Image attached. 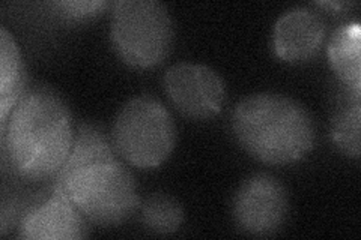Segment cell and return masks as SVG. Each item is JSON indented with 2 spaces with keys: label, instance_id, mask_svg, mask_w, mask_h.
Listing matches in <instances>:
<instances>
[{
  "label": "cell",
  "instance_id": "obj_1",
  "mask_svg": "<svg viewBox=\"0 0 361 240\" xmlns=\"http://www.w3.org/2000/svg\"><path fill=\"white\" fill-rule=\"evenodd\" d=\"M4 147L21 177H54L74 141L71 113L58 92L47 86L26 89L2 122Z\"/></svg>",
  "mask_w": 361,
  "mask_h": 240
},
{
  "label": "cell",
  "instance_id": "obj_2",
  "mask_svg": "<svg viewBox=\"0 0 361 240\" xmlns=\"http://www.w3.org/2000/svg\"><path fill=\"white\" fill-rule=\"evenodd\" d=\"M232 130L245 152L265 164L285 165L306 158L316 141L310 113L280 94H255L232 113Z\"/></svg>",
  "mask_w": 361,
  "mask_h": 240
},
{
  "label": "cell",
  "instance_id": "obj_3",
  "mask_svg": "<svg viewBox=\"0 0 361 240\" xmlns=\"http://www.w3.org/2000/svg\"><path fill=\"white\" fill-rule=\"evenodd\" d=\"M54 188L62 191L87 221L104 227L126 222L142 204L133 175L116 156L58 173Z\"/></svg>",
  "mask_w": 361,
  "mask_h": 240
},
{
  "label": "cell",
  "instance_id": "obj_4",
  "mask_svg": "<svg viewBox=\"0 0 361 240\" xmlns=\"http://www.w3.org/2000/svg\"><path fill=\"white\" fill-rule=\"evenodd\" d=\"M113 147L123 161L142 170L160 167L176 144V125L171 111L152 95L131 98L113 123Z\"/></svg>",
  "mask_w": 361,
  "mask_h": 240
},
{
  "label": "cell",
  "instance_id": "obj_5",
  "mask_svg": "<svg viewBox=\"0 0 361 240\" xmlns=\"http://www.w3.org/2000/svg\"><path fill=\"white\" fill-rule=\"evenodd\" d=\"M111 44L133 68L146 70L164 62L175 41L169 9L154 0H118L111 8Z\"/></svg>",
  "mask_w": 361,
  "mask_h": 240
},
{
  "label": "cell",
  "instance_id": "obj_6",
  "mask_svg": "<svg viewBox=\"0 0 361 240\" xmlns=\"http://www.w3.org/2000/svg\"><path fill=\"white\" fill-rule=\"evenodd\" d=\"M289 212L288 191L279 179L259 173L245 179L232 201V218L241 232L252 236L277 233Z\"/></svg>",
  "mask_w": 361,
  "mask_h": 240
},
{
  "label": "cell",
  "instance_id": "obj_7",
  "mask_svg": "<svg viewBox=\"0 0 361 240\" xmlns=\"http://www.w3.org/2000/svg\"><path fill=\"white\" fill-rule=\"evenodd\" d=\"M163 84L172 106L190 119L207 120L223 110L224 83L207 65L176 63L166 71Z\"/></svg>",
  "mask_w": 361,
  "mask_h": 240
},
{
  "label": "cell",
  "instance_id": "obj_8",
  "mask_svg": "<svg viewBox=\"0 0 361 240\" xmlns=\"http://www.w3.org/2000/svg\"><path fill=\"white\" fill-rule=\"evenodd\" d=\"M325 33V23L316 11L307 6H293L276 21L273 50L283 62H309L322 50Z\"/></svg>",
  "mask_w": 361,
  "mask_h": 240
},
{
  "label": "cell",
  "instance_id": "obj_9",
  "mask_svg": "<svg viewBox=\"0 0 361 240\" xmlns=\"http://www.w3.org/2000/svg\"><path fill=\"white\" fill-rule=\"evenodd\" d=\"M83 213L59 189L37 208L23 215L18 237L27 240H74L87 236Z\"/></svg>",
  "mask_w": 361,
  "mask_h": 240
},
{
  "label": "cell",
  "instance_id": "obj_10",
  "mask_svg": "<svg viewBox=\"0 0 361 240\" xmlns=\"http://www.w3.org/2000/svg\"><path fill=\"white\" fill-rule=\"evenodd\" d=\"M361 25L358 20L338 26L329 41V61L342 84L361 94Z\"/></svg>",
  "mask_w": 361,
  "mask_h": 240
},
{
  "label": "cell",
  "instance_id": "obj_11",
  "mask_svg": "<svg viewBox=\"0 0 361 240\" xmlns=\"http://www.w3.org/2000/svg\"><path fill=\"white\" fill-rule=\"evenodd\" d=\"M26 72L21 51L11 33L0 29V119L6 120L11 110L16 107L25 94Z\"/></svg>",
  "mask_w": 361,
  "mask_h": 240
},
{
  "label": "cell",
  "instance_id": "obj_12",
  "mask_svg": "<svg viewBox=\"0 0 361 240\" xmlns=\"http://www.w3.org/2000/svg\"><path fill=\"white\" fill-rule=\"evenodd\" d=\"M361 94L346 87L331 120V139L341 151L353 158L360 156Z\"/></svg>",
  "mask_w": 361,
  "mask_h": 240
},
{
  "label": "cell",
  "instance_id": "obj_13",
  "mask_svg": "<svg viewBox=\"0 0 361 240\" xmlns=\"http://www.w3.org/2000/svg\"><path fill=\"white\" fill-rule=\"evenodd\" d=\"M184 209L172 196L155 192L140 204V220L155 234L176 233L184 224Z\"/></svg>",
  "mask_w": 361,
  "mask_h": 240
},
{
  "label": "cell",
  "instance_id": "obj_14",
  "mask_svg": "<svg viewBox=\"0 0 361 240\" xmlns=\"http://www.w3.org/2000/svg\"><path fill=\"white\" fill-rule=\"evenodd\" d=\"M58 8L66 18L73 20H86L97 17L103 13L107 6V2L103 0H97V2H54L53 4Z\"/></svg>",
  "mask_w": 361,
  "mask_h": 240
}]
</instances>
